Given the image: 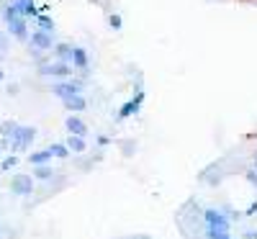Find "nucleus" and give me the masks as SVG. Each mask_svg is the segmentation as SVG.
<instances>
[{
  "label": "nucleus",
  "instance_id": "nucleus-1",
  "mask_svg": "<svg viewBox=\"0 0 257 239\" xmlns=\"http://www.w3.org/2000/svg\"><path fill=\"white\" fill-rule=\"evenodd\" d=\"M34 139H36L34 126H18V132L11 137V152H26Z\"/></svg>",
  "mask_w": 257,
  "mask_h": 239
},
{
  "label": "nucleus",
  "instance_id": "nucleus-2",
  "mask_svg": "<svg viewBox=\"0 0 257 239\" xmlns=\"http://www.w3.org/2000/svg\"><path fill=\"white\" fill-rule=\"evenodd\" d=\"M11 193L13 195H31L34 193V178L31 175H24V172H18V175L11 178Z\"/></svg>",
  "mask_w": 257,
  "mask_h": 239
},
{
  "label": "nucleus",
  "instance_id": "nucleus-3",
  "mask_svg": "<svg viewBox=\"0 0 257 239\" xmlns=\"http://www.w3.org/2000/svg\"><path fill=\"white\" fill-rule=\"evenodd\" d=\"M80 90H82V82H77V80H59V82L52 85V95H57L59 100L70 98V95H75Z\"/></svg>",
  "mask_w": 257,
  "mask_h": 239
},
{
  "label": "nucleus",
  "instance_id": "nucleus-4",
  "mask_svg": "<svg viewBox=\"0 0 257 239\" xmlns=\"http://www.w3.org/2000/svg\"><path fill=\"white\" fill-rule=\"evenodd\" d=\"M39 75H52V77H59V80H67L72 75V67H70V62H52V64H41V70Z\"/></svg>",
  "mask_w": 257,
  "mask_h": 239
},
{
  "label": "nucleus",
  "instance_id": "nucleus-5",
  "mask_svg": "<svg viewBox=\"0 0 257 239\" xmlns=\"http://www.w3.org/2000/svg\"><path fill=\"white\" fill-rule=\"evenodd\" d=\"M6 24H8V31H11L18 41H29V18L16 16V18L6 21Z\"/></svg>",
  "mask_w": 257,
  "mask_h": 239
},
{
  "label": "nucleus",
  "instance_id": "nucleus-6",
  "mask_svg": "<svg viewBox=\"0 0 257 239\" xmlns=\"http://www.w3.org/2000/svg\"><path fill=\"white\" fill-rule=\"evenodd\" d=\"M203 219H206V226H213V229H226V231H229V226H231L229 216H224V213L216 211V208H206V211H203Z\"/></svg>",
  "mask_w": 257,
  "mask_h": 239
},
{
  "label": "nucleus",
  "instance_id": "nucleus-7",
  "mask_svg": "<svg viewBox=\"0 0 257 239\" xmlns=\"http://www.w3.org/2000/svg\"><path fill=\"white\" fill-rule=\"evenodd\" d=\"M54 47V41H52V34H47V31H31V49H34V54H39V52H49Z\"/></svg>",
  "mask_w": 257,
  "mask_h": 239
},
{
  "label": "nucleus",
  "instance_id": "nucleus-8",
  "mask_svg": "<svg viewBox=\"0 0 257 239\" xmlns=\"http://www.w3.org/2000/svg\"><path fill=\"white\" fill-rule=\"evenodd\" d=\"M67 132L75 134V137H88V124H85L80 116L70 113V118H67Z\"/></svg>",
  "mask_w": 257,
  "mask_h": 239
},
{
  "label": "nucleus",
  "instance_id": "nucleus-9",
  "mask_svg": "<svg viewBox=\"0 0 257 239\" xmlns=\"http://www.w3.org/2000/svg\"><path fill=\"white\" fill-rule=\"evenodd\" d=\"M142 100H144V93L139 90L134 100H128V103H123V105H121V111H118V118H128V116H134V113L139 111V105H142Z\"/></svg>",
  "mask_w": 257,
  "mask_h": 239
},
{
  "label": "nucleus",
  "instance_id": "nucleus-10",
  "mask_svg": "<svg viewBox=\"0 0 257 239\" xmlns=\"http://www.w3.org/2000/svg\"><path fill=\"white\" fill-rule=\"evenodd\" d=\"M62 103H64V108H67V111H72V113H80V111H85V108H88V100H85L80 93H75V95H70V98H64Z\"/></svg>",
  "mask_w": 257,
  "mask_h": 239
},
{
  "label": "nucleus",
  "instance_id": "nucleus-11",
  "mask_svg": "<svg viewBox=\"0 0 257 239\" xmlns=\"http://www.w3.org/2000/svg\"><path fill=\"white\" fill-rule=\"evenodd\" d=\"M70 64H75V67L82 70V72H88V54H85L82 47H72V59H70Z\"/></svg>",
  "mask_w": 257,
  "mask_h": 239
},
{
  "label": "nucleus",
  "instance_id": "nucleus-12",
  "mask_svg": "<svg viewBox=\"0 0 257 239\" xmlns=\"http://www.w3.org/2000/svg\"><path fill=\"white\" fill-rule=\"evenodd\" d=\"M64 144H67V149L72 152V155H82V152L88 149V144H85V137H75V134H70Z\"/></svg>",
  "mask_w": 257,
  "mask_h": 239
},
{
  "label": "nucleus",
  "instance_id": "nucleus-13",
  "mask_svg": "<svg viewBox=\"0 0 257 239\" xmlns=\"http://www.w3.org/2000/svg\"><path fill=\"white\" fill-rule=\"evenodd\" d=\"M34 24L39 26V31H47V34H54V21L47 16V13H36L34 16Z\"/></svg>",
  "mask_w": 257,
  "mask_h": 239
},
{
  "label": "nucleus",
  "instance_id": "nucleus-14",
  "mask_svg": "<svg viewBox=\"0 0 257 239\" xmlns=\"http://www.w3.org/2000/svg\"><path fill=\"white\" fill-rule=\"evenodd\" d=\"M52 157H54L52 149L44 147V149H39V152H31V155H29V162H31V165H44V162H49Z\"/></svg>",
  "mask_w": 257,
  "mask_h": 239
},
{
  "label": "nucleus",
  "instance_id": "nucleus-15",
  "mask_svg": "<svg viewBox=\"0 0 257 239\" xmlns=\"http://www.w3.org/2000/svg\"><path fill=\"white\" fill-rule=\"evenodd\" d=\"M13 3L18 6V11H21V16H24V18H34V16L39 13L34 0H13Z\"/></svg>",
  "mask_w": 257,
  "mask_h": 239
},
{
  "label": "nucleus",
  "instance_id": "nucleus-16",
  "mask_svg": "<svg viewBox=\"0 0 257 239\" xmlns=\"http://www.w3.org/2000/svg\"><path fill=\"white\" fill-rule=\"evenodd\" d=\"M52 175H54V170H52L49 162H44V165H34V180H49Z\"/></svg>",
  "mask_w": 257,
  "mask_h": 239
},
{
  "label": "nucleus",
  "instance_id": "nucleus-17",
  "mask_svg": "<svg viewBox=\"0 0 257 239\" xmlns=\"http://www.w3.org/2000/svg\"><path fill=\"white\" fill-rule=\"evenodd\" d=\"M52 49H54V54H57V59H59V62H70V59H72V47H70V44H64V41L54 44Z\"/></svg>",
  "mask_w": 257,
  "mask_h": 239
},
{
  "label": "nucleus",
  "instance_id": "nucleus-18",
  "mask_svg": "<svg viewBox=\"0 0 257 239\" xmlns=\"http://www.w3.org/2000/svg\"><path fill=\"white\" fill-rule=\"evenodd\" d=\"M49 149H52V155H54L57 160H67V157H70V149H67V144H64V142H57V144H52Z\"/></svg>",
  "mask_w": 257,
  "mask_h": 239
},
{
  "label": "nucleus",
  "instance_id": "nucleus-19",
  "mask_svg": "<svg viewBox=\"0 0 257 239\" xmlns=\"http://www.w3.org/2000/svg\"><path fill=\"white\" fill-rule=\"evenodd\" d=\"M16 132H18V124H16V121H0V137L11 139Z\"/></svg>",
  "mask_w": 257,
  "mask_h": 239
},
{
  "label": "nucleus",
  "instance_id": "nucleus-20",
  "mask_svg": "<svg viewBox=\"0 0 257 239\" xmlns=\"http://www.w3.org/2000/svg\"><path fill=\"white\" fill-rule=\"evenodd\" d=\"M16 165H18V157H16V155H8L3 162H0V172H8V170H13Z\"/></svg>",
  "mask_w": 257,
  "mask_h": 239
},
{
  "label": "nucleus",
  "instance_id": "nucleus-21",
  "mask_svg": "<svg viewBox=\"0 0 257 239\" xmlns=\"http://www.w3.org/2000/svg\"><path fill=\"white\" fill-rule=\"evenodd\" d=\"M16 16H21V11H18L16 3H11L8 8H3V18H6V21H11V18H16Z\"/></svg>",
  "mask_w": 257,
  "mask_h": 239
},
{
  "label": "nucleus",
  "instance_id": "nucleus-22",
  "mask_svg": "<svg viewBox=\"0 0 257 239\" xmlns=\"http://www.w3.org/2000/svg\"><path fill=\"white\" fill-rule=\"evenodd\" d=\"M108 24H111V29H113V31H121V26H123V21H121V16H118V13H111V18H108Z\"/></svg>",
  "mask_w": 257,
  "mask_h": 239
},
{
  "label": "nucleus",
  "instance_id": "nucleus-23",
  "mask_svg": "<svg viewBox=\"0 0 257 239\" xmlns=\"http://www.w3.org/2000/svg\"><path fill=\"white\" fill-rule=\"evenodd\" d=\"M247 180H249V183L257 188V175H254V172H247Z\"/></svg>",
  "mask_w": 257,
  "mask_h": 239
},
{
  "label": "nucleus",
  "instance_id": "nucleus-24",
  "mask_svg": "<svg viewBox=\"0 0 257 239\" xmlns=\"http://www.w3.org/2000/svg\"><path fill=\"white\" fill-rule=\"evenodd\" d=\"M254 211H257V201H254V203H252V206H249V208H247V216H252V213H254Z\"/></svg>",
  "mask_w": 257,
  "mask_h": 239
},
{
  "label": "nucleus",
  "instance_id": "nucleus-25",
  "mask_svg": "<svg viewBox=\"0 0 257 239\" xmlns=\"http://www.w3.org/2000/svg\"><path fill=\"white\" fill-rule=\"evenodd\" d=\"M213 239H231V236H229V231H224V234H219V236H213Z\"/></svg>",
  "mask_w": 257,
  "mask_h": 239
},
{
  "label": "nucleus",
  "instance_id": "nucleus-26",
  "mask_svg": "<svg viewBox=\"0 0 257 239\" xmlns=\"http://www.w3.org/2000/svg\"><path fill=\"white\" fill-rule=\"evenodd\" d=\"M0 49H6V36L0 34Z\"/></svg>",
  "mask_w": 257,
  "mask_h": 239
},
{
  "label": "nucleus",
  "instance_id": "nucleus-27",
  "mask_svg": "<svg viewBox=\"0 0 257 239\" xmlns=\"http://www.w3.org/2000/svg\"><path fill=\"white\" fill-rule=\"evenodd\" d=\"M247 239H257V231H247Z\"/></svg>",
  "mask_w": 257,
  "mask_h": 239
},
{
  "label": "nucleus",
  "instance_id": "nucleus-28",
  "mask_svg": "<svg viewBox=\"0 0 257 239\" xmlns=\"http://www.w3.org/2000/svg\"><path fill=\"white\" fill-rule=\"evenodd\" d=\"M3 77H6V72H3V70H0V80H3Z\"/></svg>",
  "mask_w": 257,
  "mask_h": 239
},
{
  "label": "nucleus",
  "instance_id": "nucleus-29",
  "mask_svg": "<svg viewBox=\"0 0 257 239\" xmlns=\"http://www.w3.org/2000/svg\"><path fill=\"white\" fill-rule=\"evenodd\" d=\"M254 167H257V157H254Z\"/></svg>",
  "mask_w": 257,
  "mask_h": 239
},
{
  "label": "nucleus",
  "instance_id": "nucleus-30",
  "mask_svg": "<svg viewBox=\"0 0 257 239\" xmlns=\"http://www.w3.org/2000/svg\"><path fill=\"white\" fill-rule=\"evenodd\" d=\"M0 175H3V172H0Z\"/></svg>",
  "mask_w": 257,
  "mask_h": 239
}]
</instances>
